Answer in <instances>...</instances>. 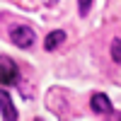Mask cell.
I'll return each instance as SVG.
<instances>
[{
	"mask_svg": "<svg viewBox=\"0 0 121 121\" xmlns=\"http://www.w3.org/2000/svg\"><path fill=\"white\" fill-rule=\"evenodd\" d=\"M10 39H12L15 46H19V48H32L34 41H36V32L32 27H27V24H19V27H12Z\"/></svg>",
	"mask_w": 121,
	"mask_h": 121,
	"instance_id": "cell-1",
	"label": "cell"
},
{
	"mask_svg": "<svg viewBox=\"0 0 121 121\" xmlns=\"http://www.w3.org/2000/svg\"><path fill=\"white\" fill-rule=\"evenodd\" d=\"M19 80V68L12 58L0 56V85H15Z\"/></svg>",
	"mask_w": 121,
	"mask_h": 121,
	"instance_id": "cell-2",
	"label": "cell"
},
{
	"mask_svg": "<svg viewBox=\"0 0 121 121\" xmlns=\"http://www.w3.org/2000/svg\"><path fill=\"white\" fill-rule=\"evenodd\" d=\"M0 114H3V119H7V121L17 119V109L12 104V97L7 95V90H0Z\"/></svg>",
	"mask_w": 121,
	"mask_h": 121,
	"instance_id": "cell-3",
	"label": "cell"
},
{
	"mask_svg": "<svg viewBox=\"0 0 121 121\" xmlns=\"http://www.w3.org/2000/svg\"><path fill=\"white\" fill-rule=\"evenodd\" d=\"M90 102H92V109H95V112H99V114H112V99H109L107 95L95 92Z\"/></svg>",
	"mask_w": 121,
	"mask_h": 121,
	"instance_id": "cell-4",
	"label": "cell"
},
{
	"mask_svg": "<svg viewBox=\"0 0 121 121\" xmlns=\"http://www.w3.org/2000/svg\"><path fill=\"white\" fill-rule=\"evenodd\" d=\"M63 41H65V32H63V29H56V32H51V34L46 36L44 48H46V51H53V48H58Z\"/></svg>",
	"mask_w": 121,
	"mask_h": 121,
	"instance_id": "cell-5",
	"label": "cell"
},
{
	"mask_svg": "<svg viewBox=\"0 0 121 121\" xmlns=\"http://www.w3.org/2000/svg\"><path fill=\"white\" fill-rule=\"evenodd\" d=\"M112 58L116 63H121V39H114L112 41Z\"/></svg>",
	"mask_w": 121,
	"mask_h": 121,
	"instance_id": "cell-6",
	"label": "cell"
},
{
	"mask_svg": "<svg viewBox=\"0 0 121 121\" xmlns=\"http://www.w3.org/2000/svg\"><path fill=\"white\" fill-rule=\"evenodd\" d=\"M78 10H80L82 17H87L90 10H92V0H78Z\"/></svg>",
	"mask_w": 121,
	"mask_h": 121,
	"instance_id": "cell-7",
	"label": "cell"
}]
</instances>
